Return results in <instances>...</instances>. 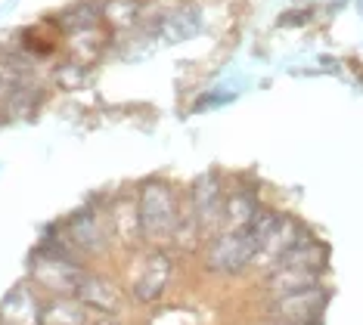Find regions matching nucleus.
Segmentation results:
<instances>
[{"label":"nucleus","instance_id":"13","mask_svg":"<svg viewBox=\"0 0 363 325\" xmlns=\"http://www.w3.org/2000/svg\"><path fill=\"white\" fill-rule=\"evenodd\" d=\"M100 13H103V19L109 22L112 28L128 31L130 25L140 22V16H143V4H140V0H106Z\"/></svg>","mask_w":363,"mask_h":325},{"label":"nucleus","instance_id":"7","mask_svg":"<svg viewBox=\"0 0 363 325\" xmlns=\"http://www.w3.org/2000/svg\"><path fill=\"white\" fill-rule=\"evenodd\" d=\"M196 223L202 236H218L220 220H224V189L214 177H202L193 183V202H189Z\"/></svg>","mask_w":363,"mask_h":325},{"label":"nucleus","instance_id":"15","mask_svg":"<svg viewBox=\"0 0 363 325\" xmlns=\"http://www.w3.org/2000/svg\"><path fill=\"white\" fill-rule=\"evenodd\" d=\"M62 87H78L84 81V62H65L60 72H56Z\"/></svg>","mask_w":363,"mask_h":325},{"label":"nucleus","instance_id":"10","mask_svg":"<svg viewBox=\"0 0 363 325\" xmlns=\"http://www.w3.org/2000/svg\"><path fill=\"white\" fill-rule=\"evenodd\" d=\"M75 297H78L81 304H87L94 313H118L121 310V301H125L121 288L115 285L112 279L94 276V273H84V279H81Z\"/></svg>","mask_w":363,"mask_h":325},{"label":"nucleus","instance_id":"9","mask_svg":"<svg viewBox=\"0 0 363 325\" xmlns=\"http://www.w3.org/2000/svg\"><path fill=\"white\" fill-rule=\"evenodd\" d=\"M40 313L44 304L31 285H16L0 301V325H40Z\"/></svg>","mask_w":363,"mask_h":325},{"label":"nucleus","instance_id":"2","mask_svg":"<svg viewBox=\"0 0 363 325\" xmlns=\"http://www.w3.org/2000/svg\"><path fill=\"white\" fill-rule=\"evenodd\" d=\"M84 266L72 257V245L65 236H53L50 241L31 254V279L40 285L47 295H75L81 279H84Z\"/></svg>","mask_w":363,"mask_h":325},{"label":"nucleus","instance_id":"11","mask_svg":"<svg viewBox=\"0 0 363 325\" xmlns=\"http://www.w3.org/2000/svg\"><path fill=\"white\" fill-rule=\"evenodd\" d=\"M90 307L81 304L75 295H53L44 304L40 313V325H87L90 319Z\"/></svg>","mask_w":363,"mask_h":325},{"label":"nucleus","instance_id":"12","mask_svg":"<svg viewBox=\"0 0 363 325\" xmlns=\"http://www.w3.org/2000/svg\"><path fill=\"white\" fill-rule=\"evenodd\" d=\"M258 214H261L258 198H255L249 189L227 193L224 195V220H220V229H249Z\"/></svg>","mask_w":363,"mask_h":325},{"label":"nucleus","instance_id":"8","mask_svg":"<svg viewBox=\"0 0 363 325\" xmlns=\"http://www.w3.org/2000/svg\"><path fill=\"white\" fill-rule=\"evenodd\" d=\"M112 229L96 217L94 211H81L65 227V241L81 254H103L109 248Z\"/></svg>","mask_w":363,"mask_h":325},{"label":"nucleus","instance_id":"6","mask_svg":"<svg viewBox=\"0 0 363 325\" xmlns=\"http://www.w3.org/2000/svg\"><path fill=\"white\" fill-rule=\"evenodd\" d=\"M323 310H326V291L320 285L277 295V297H270V307H267L270 319L289 322V325H317Z\"/></svg>","mask_w":363,"mask_h":325},{"label":"nucleus","instance_id":"1","mask_svg":"<svg viewBox=\"0 0 363 325\" xmlns=\"http://www.w3.org/2000/svg\"><path fill=\"white\" fill-rule=\"evenodd\" d=\"M180 207L174 189L162 180H150L140 186L137 195V220H140V239L150 245H168L174 241V232L180 227Z\"/></svg>","mask_w":363,"mask_h":325},{"label":"nucleus","instance_id":"4","mask_svg":"<svg viewBox=\"0 0 363 325\" xmlns=\"http://www.w3.org/2000/svg\"><path fill=\"white\" fill-rule=\"evenodd\" d=\"M252 236H255V245H258V257H255V263H270L274 266L279 257H283L289 248L304 236V232L298 229V223H295L289 214L261 211L258 217H255V223H252Z\"/></svg>","mask_w":363,"mask_h":325},{"label":"nucleus","instance_id":"5","mask_svg":"<svg viewBox=\"0 0 363 325\" xmlns=\"http://www.w3.org/2000/svg\"><path fill=\"white\" fill-rule=\"evenodd\" d=\"M174 276V261L162 245H152V251L140 257L134 276H130V295L137 304H155L168 291V282Z\"/></svg>","mask_w":363,"mask_h":325},{"label":"nucleus","instance_id":"14","mask_svg":"<svg viewBox=\"0 0 363 325\" xmlns=\"http://www.w3.org/2000/svg\"><path fill=\"white\" fill-rule=\"evenodd\" d=\"M100 25V22H96ZM96 25H87V28H75L69 31V50L75 53V62H90L96 53H100V31Z\"/></svg>","mask_w":363,"mask_h":325},{"label":"nucleus","instance_id":"16","mask_svg":"<svg viewBox=\"0 0 363 325\" xmlns=\"http://www.w3.org/2000/svg\"><path fill=\"white\" fill-rule=\"evenodd\" d=\"M87 325H125L118 319V313H96V316H90Z\"/></svg>","mask_w":363,"mask_h":325},{"label":"nucleus","instance_id":"3","mask_svg":"<svg viewBox=\"0 0 363 325\" xmlns=\"http://www.w3.org/2000/svg\"><path fill=\"white\" fill-rule=\"evenodd\" d=\"M258 245L249 229H220L205 248V270L214 276H239L255 263Z\"/></svg>","mask_w":363,"mask_h":325},{"label":"nucleus","instance_id":"17","mask_svg":"<svg viewBox=\"0 0 363 325\" xmlns=\"http://www.w3.org/2000/svg\"><path fill=\"white\" fill-rule=\"evenodd\" d=\"M274 325H289V322H274Z\"/></svg>","mask_w":363,"mask_h":325}]
</instances>
